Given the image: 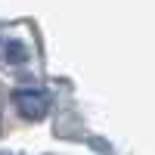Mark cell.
Wrapping results in <instances>:
<instances>
[{"instance_id":"6da1fadb","label":"cell","mask_w":155,"mask_h":155,"mask_svg":"<svg viewBox=\"0 0 155 155\" xmlns=\"http://www.w3.org/2000/svg\"><path fill=\"white\" fill-rule=\"evenodd\" d=\"M12 102H16V109L22 118H41V115H47V96L41 93V90H19L16 96H12Z\"/></svg>"}]
</instances>
